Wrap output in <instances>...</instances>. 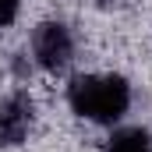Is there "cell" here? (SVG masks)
<instances>
[{
  "mask_svg": "<svg viewBox=\"0 0 152 152\" xmlns=\"http://www.w3.org/2000/svg\"><path fill=\"white\" fill-rule=\"evenodd\" d=\"M67 103L92 124H113L131 106V85L120 75H78L67 88Z\"/></svg>",
  "mask_w": 152,
  "mask_h": 152,
  "instance_id": "cell-1",
  "label": "cell"
},
{
  "mask_svg": "<svg viewBox=\"0 0 152 152\" xmlns=\"http://www.w3.org/2000/svg\"><path fill=\"white\" fill-rule=\"evenodd\" d=\"M71 53H75V39L67 32V25H60V21H42V25H36V32H32V57H36V64L42 71L67 67Z\"/></svg>",
  "mask_w": 152,
  "mask_h": 152,
  "instance_id": "cell-2",
  "label": "cell"
},
{
  "mask_svg": "<svg viewBox=\"0 0 152 152\" xmlns=\"http://www.w3.org/2000/svg\"><path fill=\"white\" fill-rule=\"evenodd\" d=\"M149 152H152V149H149Z\"/></svg>",
  "mask_w": 152,
  "mask_h": 152,
  "instance_id": "cell-6",
  "label": "cell"
},
{
  "mask_svg": "<svg viewBox=\"0 0 152 152\" xmlns=\"http://www.w3.org/2000/svg\"><path fill=\"white\" fill-rule=\"evenodd\" d=\"M18 4H21V0H0V28H7V25L18 18Z\"/></svg>",
  "mask_w": 152,
  "mask_h": 152,
  "instance_id": "cell-5",
  "label": "cell"
},
{
  "mask_svg": "<svg viewBox=\"0 0 152 152\" xmlns=\"http://www.w3.org/2000/svg\"><path fill=\"white\" fill-rule=\"evenodd\" d=\"M152 142L142 127H124V131H113V138L106 142V152H149Z\"/></svg>",
  "mask_w": 152,
  "mask_h": 152,
  "instance_id": "cell-4",
  "label": "cell"
},
{
  "mask_svg": "<svg viewBox=\"0 0 152 152\" xmlns=\"http://www.w3.org/2000/svg\"><path fill=\"white\" fill-rule=\"evenodd\" d=\"M32 120H36V103L28 92H11L4 103H0V145L11 149V145H21L32 131Z\"/></svg>",
  "mask_w": 152,
  "mask_h": 152,
  "instance_id": "cell-3",
  "label": "cell"
}]
</instances>
